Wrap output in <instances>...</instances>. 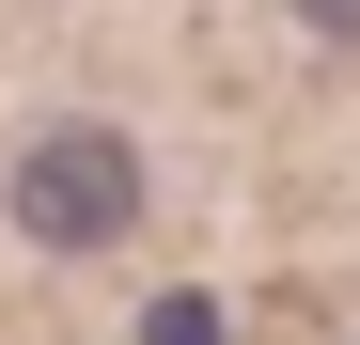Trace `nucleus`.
<instances>
[{
	"label": "nucleus",
	"mask_w": 360,
	"mask_h": 345,
	"mask_svg": "<svg viewBox=\"0 0 360 345\" xmlns=\"http://www.w3.org/2000/svg\"><path fill=\"white\" fill-rule=\"evenodd\" d=\"M141 345H219V299H188V282H172V299H157V330Z\"/></svg>",
	"instance_id": "f03ea898"
},
{
	"label": "nucleus",
	"mask_w": 360,
	"mask_h": 345,
	"mask_svg": "<svg viewBox=\"0 0 360 345\" xmlns=\"http://www.w3.org/2000/svg\"><path fill=\"white\" fill-rule=\"evenodd\" d=\"M282 16L314 32V47H360V0H282Z\"/></svg>",
	"instance_id": "7ed1b4c3"
},
{
	"label": "nucleus",
	"mask_w": 360,
	"mask_h": 345,
	"mask_svg": "<svg viewBox=\"0 0 360 345\" xmlns=\"http://www.w3.org/2000/svg\"><path fill=\"white\" fill-rule=\"evenodd\" d=\"M141 204H157V157H141L126 126H32L16 157H0V220H16L47 267L126 251V236H141Z\"/></svg>",
	"instance_id": "f257e3e1"
}]
</instances>
